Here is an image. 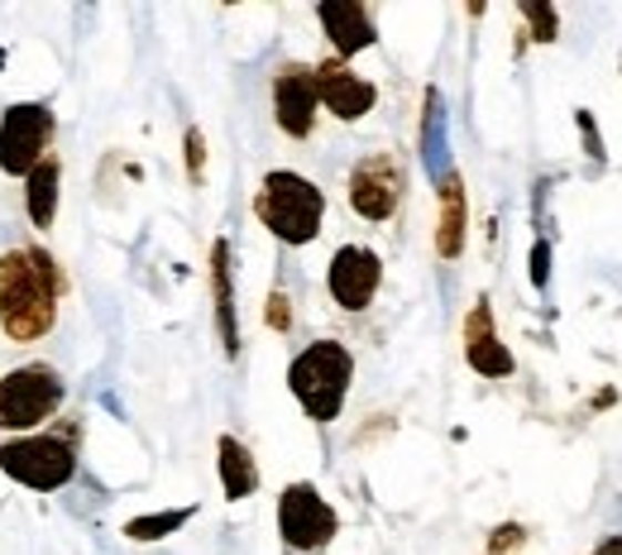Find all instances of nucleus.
<instances>
[{"label": "nucleus", "mask_w": 622, "mask_h": 555, "mask_svg": "<svg viewBox=\"0 0 622 555\" xmlns=\"http://www.w3.org/2000/svg\"><path fill=\"white\" fill-rule=\"evenodd\" d=\"M613 402H618V388H603V393H594V402H589V408L603 412V408H613Z\"/></svg>", "instance_id": "nucleus-27"}, {"label": "nucleus", "mask_w": 622, "mask_h": 555, "mask_svg": "<svg viewBox=\"0 0 622 555\" xmlns=\"http://www.w3.org/2000/svg\"><path fill=\"white\" fill-rule=\"evenodd\" d=\"M0 474L34 493H58L78 474V450L63 436H14L0 445Z\"/></svg>", "instance_id": "nucleus-4"}, {"label": "nucleus", "mask_w": 622, "mask_h": 555, "mask_svg": "<svg viewBox=\"0 0 622 555\" xmlns=\"http://www.w3.org/2000/svg\"><path fill=\"white\" fill-rule=\"evenodd\" d=\"M316 96H322V106L336 120H345V125H355V120H364L378 106V86L369 78H359L350 63H340V58L316 63Z\"/></svg>", "instance_id": "nucleus-11"}, {"label": "nucleus", "mask_w": 622, "mask_h": 555, "mask_svg": "<svg viewBox=\"0 0 622 555\" xmlns=\"http://www.w3.org/2000/svg\"><path fill=\"white\" fill-rule=\"evenodd\" d=\"M522 542H527V527H522V522H503V527L489 532V546H483V555H512Z\"/></svg>", "instance_id": "nucleus-23"}, {"label": "nucleus", "mask_w": 622, "mask_h": 555, "mask_svg": "<svg viewBox=\"0 0 622 555\" xmlns=\"http://www.w3.org/2000/svg\"><path fill=\"white\" fill-rule=\"evenodd\" d=\"M340 532V513L322 499V489L316 484H287L278 493V536L287 551L297 555H312V551H326L330 542H336Z\"/></svg>", "instance_id": "nucleus-6"}, {"label": "nucleus", "mask_w": 622, "mask_h": 555, "mask_svg": "<svg viewBox=\"0 0 622 555\" xmlns=\"http://www.w3.org/2000/svg\"><path fill=\"white\" fill-rule=\"evenodd\" d=\"M196 517V507H169V513H149V517H130L125 522V536L130 542H163V536H173V532H182L187 522Z\"/></svg>", "instance_id": "nucleus-19"}, {"label": "nucleus", "mask_w": 622, "mask_h": 555, "mask_svg": "<svg viewBox=\"0 0 622 555\" xmlns=\"http://www.w3.org/2000/svg\"><path fill=\"white\" fill-rule=\"evenodd\" d=\"M589 555H622V536H603V542L589 551Z\"/></svg>", "instance_id": "nucleus-26"}, {"label": "nucleus", "mask_w": 622, "mask_h": 555, "mask_svg": "<svg viewBox=\"0 0 622 555\" xmlns=\"http://www.w3.org/2000/svg\"><path fill=\"white\" fill-rule=\"evenodd\" d=\"M211 302H216V336L225 359H239V307H235V274H231V239L211 245Z\"/></svg>", "instance_id": "nucleus-14"}, {"label": "nucleus", "mask_w": 622, "mask_h": 555, "mask_svg": "<svg viewBox=\"0 0 622 555\" xmlns=\"http://www.w3.org/2000/svg\"><path fill=\"white\" fill-rule=\"evenodd\" d=\"M216 474H221V493L231 503L249 499L259 489V460L249 455V445L239 436H221L216 441Z\"/></svg>", "instance_id": "nucleus-16"}, {"label": "nucleus", "mask_w": 622, "mask_h": 555, "mask_svg": "<svg viewBox=\"0 0 622 555\" xmlns=\"http://www.w3.org/2000/svg\"><path fill=\"white\" fill-rule=\"evenodd\" d=\"M316 111H322V96H316V68L307 63H283L273 72V120L287 140H307L316 130Z\"/></svg>", "instance_id": "nucleus-10"}, {"label": "nucleus", "mask_w": 622, "mask_h": 555, "mask_svg": "<svg viewBox=\"0 0 622 555\" xmlns=\"http://www.w3.org/2000/svg\"><path fill=\"white\" fill-rule=\"evenodd\" d=\"M384 288V259L369 245H340L326 264V292L340 311H369Z\"/></svg>", "instance_id": "nucleus-9"}, {"label": "nucleus", "mask_w": 622, "mask_h": 555, "mask_svg": "<svg viewBox=\"0 0 622 555\" xmlns=\"http://www.w3.org/2000/svg\"><path fill=\"white\" fill-rule=\"evenodd\" d=\"M574 125H580V140H584V154L594 158V163H609V148H603V134H599V120L594 111H574Z\"/></svg>", "instance_id": "nucleus-22"}, {"label": "nucleus", "mask_w": 622, "mask_h": 555, "mask_svg": "<svg viewBox=\"0 0 622 555\" xmlns=\"http://www.w3.org/2000/svg\"><path fill=\"white\" fill-rule=\"evenodd\" d=\"M407 197V168L398 154H364L350 168V183H345V202L359 220L384 225L398 216V206Z\"/></svg>", "instance_id": "nucleus-7"}, {"label": "nucleus", "mask_w": 622, "mask_h": 555, "mask_svg": "<svg viewBox=\"0 0 622 555\" xmlns=\"http://www.w3.org/2000/svg\"><path fill=\"white\" fill-rule=\"evenodd\" d=\"M421 163L427 173L441 183L450 173V148H446V96L427 86V101H421Z\"/></svg>", "instance_id": "nucleus-18"}, {"label": "nucleus", "mask_w": 622, "mask_h": 555, "mask_svg": "<svg viewBox=\"0 0 622 555\" xmlns=\"http://www.w3.org/2000/svg\"><path fill=\"white\" fill-rule=\"evenodd\" d=\"M551 259H555V249H551V239H537V245H532V259H527V264H532V288L537 292H545V288H551Z\"/></svg>", "instance_id": "nucleus-24"}, {"label": "nucleus", "mask_w": 622, "mask_h": 555, "mask_svg": "<svg viewBox=\"0 0 622 555\" xmlns=\"http://www.w3.org/2000/svg\"><path fill=\"white\" fill-rule=\"evenodd\" d=\"M254 216L283 245H312L326 220V192L293 168H273L254 192Z\"/></svg>", "instance_id": "nucleus-2"}, {"label": "nucleus", "mask_w": 622, "mask_h": 555, "mask_svg": "<svg viewBox=\"0 0 622 555\" xmlns=\"http://www.w3.org/2000/svg\"><path fill=\"white\" fill-rule=\"evenodd\" d=\"M49 144H53V111L43 101L10 106L6 120H0V173L29 177L49 158Z\"/></svg>", "instance_id": "nucleus-8"}, {"label": "nucleus", "mask_w": 622, "mask_h": 555, "mask_svg": "<svg viewBox=\"0 0 622 555\" xmlns=\"http://www.w3.org/2000/svg\"><path fill=\"white\" fill-rule=\"evenodd\" d=\"M350 383H355V354H350V345H340V340H312L307 350L287 364V388H293V398L302 402V412L322 426L336 422L345 412Z\"/></svg>", "instance_id": "nucleus-3"}, {"label": "nucleus", "mask_w": 622, "mask_h": 555, "mask_svg": "<svg viewBox=\"0 0 622 555\" xmlns=\"http://www.w3.org/2000/svg\"><path fill=\"white\" fill-rule=\"evenodd\" d=\"M264 317H268L273 331H293V311H287V292L283 288L268 292V311H264Z\"/></svg>", "instance_id": "nucleus-25"}, {"label": "nucleus", "mask_w": 622, "mask_h": 555, "mask_svg": "<svg viewBox=\"0 0 622 555\" xmlns=\"http://www.w3.org/2000/svg\"><path fill=\"white\" fill-rule=\"evenodd\" d=\"M63 274L43 249L0 254V331L10 340H39L58 321Z\"/></svg>", "instance_id": "nucleus-1"}, {"label": "nucleus", "mask_w": 622, "mask_h": 555, "mask_svg": "<svg viewBox=\"0 0 622 555\" xmlns=\"http://www.w3.org/2000/svg\"><path fill=\"white\" fill-rule=\"evenodd\" d=\"M316 20H322L340 63H350L364 49H374V39H378L374 14H369V6H359V0H322V6H316Z\"/></svg>", "instance_id": "nucleus-13"}, {"label": "nucleus", "mask_w": 622, "mask_h": 555, "mask_svg": "<svg viewBox=\"0 0 622 555\" xmlns=\"http://www.w3.org/2000/svg\"><path fill=\"white\" fill-rule=\"evenodd\" d=\"M518 14L532 24V29H527V39H537V43H555L560 39V14H555V6H545V0H522Z\"/></svg>", "instance_id": "nucleus-20"}, {"label": "nucleus", "mask_w": 622, "mask_h": 555, "mask_svg": "<svg viewBox=\"0 0 622 555\" xmlns=\"http://www.w3.org/2000/svg\"><path fill=\"white\" fill-rule=\"evenodd\" d=\"M182 148H187V183L202 187L206 183V134L187 125V134H182Z\"/></svg>", "instance_id": "nucleus-21"}, {"label": "nucleus", "mask_w": 622, "mask_h": 555, "mask_svg": "<svg viewBox=\"0 0 622 555\" xmlns=\"http://www.w3.org/2000/svg\"><path fill=\"white\" fill-rule=\"evenodd\" d=\"M58 187H63V163H58V154H49L24 177V206L39 230H53V220H58Z\"/></svg>", "instance_id": "nucleus-17"}, {"label": "nucleus", "mask_w": 622, "mask_h": 555, "mask_svg": "<svg viewBox=\"0 0 622 555\" xmlns=\"http://www.w3.org/2000/svg\"><path fill=\"white\" fill-rule=\"evenodd\" d=\"M436 202H441V216H436V254L450 264L465 254V239H469V202H465V177L460 173H446L436 183Z\"/></svg>", "instance_id": "nucleus-15"}, {"label": "nucleus", "mask_w": 622, "mask_h": 555, "mask_svg": "<svg viewBox=\"0 0 622 555\" xmlns=\"http://www.w3.org/2000/svg\"><path fill=\"white\" fill-rule=\"evenodd\" d=\"M63 408V379L49 364H24L0 379V431H34Z\"/></svg>", "instance_id": "nucleus-5"}, {"label": "nucleus", "mask_w": 622, "mask_h": 555, "mask_svg": "<svg viewBox=\"0 0 622 555\" xmlns=\"http://www.w3.org/2000/svg\"><path fill=\"white\" fill-rule=\"evenodd\" d=\"M465 364L479 373V379H512L518 373V359H512V350L503 345V336H498L493 326V302L489 297H479L475 307H469L465 317Z\"/></svg>", "instance_id": "nucleus-12"}]
</instances>
